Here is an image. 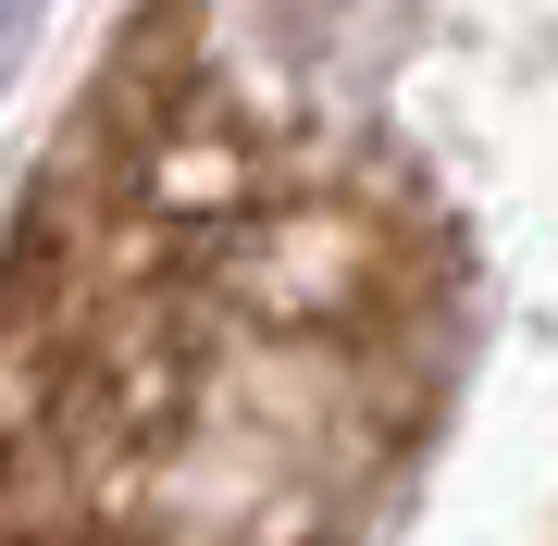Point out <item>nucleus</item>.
I'll return each instance as SVG.
<instances>
[{
    "label": "nucleus",
    "instance_id": "nucleus-1",
    "mask_svg": "<svg viewBox=\"0 0 558 546\" xmlns=\"http://www.w3.org/2000/svg\"><path fill=\"white\" fill-rule=\"evenodd\" d=\"M459 373L447 186L161 0L0 223V546H398Z\"/></svg>",
    "mask_w": 558,
    "mask_h": 546
}]
</instances>
